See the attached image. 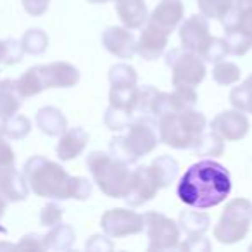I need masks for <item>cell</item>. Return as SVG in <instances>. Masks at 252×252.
Wrapping results in <instances>:
<instances>
[{
  "mask_svg": "<svg viewBox=\"0 0 252 252\" xmlns=\"http://www.w3.org/2000/svg\"><path fill=\"white\" fill-rule=\"evenodd\" d=\"M231 192L230 171L213 159L192 164L180 178L176 193L192 209H211L220 206Z\"/></svg>",
  "mask_w": 252,
  "mask_h": 252,
  "instance_id": "obj_1",
  "label": "cell"
},
{
  "mask_svg": "<svg viewBox=\"0 0 252 252\" xmlns=\"http://www.w3.org/2000/svg\"><path fill=\"white\" fill-rule=\"evenodd\" d=\"M23 175L30 190L43 199H73L74 176L45 156H32L23 166Z\"/></svg>",
  "mask_w": 252,
  "mask_h": 252,
  "instance_id": "obj_2",
  "label": "cell"
},
{
  "mask_svg": "<svg viewBox=\"0 0 252 252\" xmlns=\"http://www.w3.org/2000/svg\"><path fill=\"white\" fill-rule=\"evenodd\" d=\"M158 121L149 116L133 118V121L128 126V133L123 137H114L111 140V156L126 164H133L144 156L154 152L159 145Z\"/></svg>",
  "mask_w": 252,
  "mask_h": 252,
  "instance_id": "obj_3",
  "label": "cell"
},
{
  "mask_svg": "<svg viewBox=\"0 0 252 252\" xmlns=\"http://www.w3.org/2000/svg\"><path fill=\"white\" fill-rule=\"evenodd\" d=\"M207 119L195 109L169 112L158 119L159 138L171 149H193L200 135L206 131Z\"/></svg>",
  "mask_w": 252,
  "mask_h": 252,
  "instance_id": "obj_4",
  "label": "cell"
},
{
  "mask_svg": "<svg viewBox=\"0 0 252 252\" xmlns=\"http://www.w3.org/2000/svg\"><path fill=\"white\" fill-rule=\"evenodd\" d=\"M87 168L102 193L111 199H125L133 175L130 164L112 158L111 154L95 151L88 154Z\"/></svg>",
  "mask_w": 252,
  "mask_h": 252,
  "instance_id": "obj_5",
  "label": "cell"
},
{
  "mask_svg": "<svg viewBox=\"0 0 252 252\" xmlns=\"http://www.w3.org/2000/svg\"><path fill=\"white\" fill-rule=\"evenodd\" d=\"M251 223L252 202L247 199H233L226 204L214 226V238L220 244L233 245L247 237Z\"/></svg>",
  "mask_w": 252,
  "mask_h": 252,
  "instance_id": "obj_6",
  "label": "cell"
},
{
  "mask_svg": "<svg viewBox=\"0 0 252 252\" xmlns=\"http://www.w3.org/2000/svg\"><path fill=\"white\" fill-rule=\"evenodd\" d=\"M166 64L171 69L173 87H199L206 78V63L190 50L171 49L166 54Z\"/></svg>",
  "mask_w": 252,
  "mask_h": 252,
  "instance_id": "obj_7",
  "label": "cell"
},
{
  "mask_svg": "<svg viewBox=\"0 0 252 252\" xmlns=\"http://www.w3.org/2000/svg\"><path fill=\"white\" fill-rule=\"evenodd\" d=\"M144 230L149 238V251H175L182 240L178 223L154 211L144 214Z\"/></svg>",
  "mask_w": 252,
  "mask_h": 252,
  "instance_id": "obj_8",
  "label": "cell"
},
{
  "mask_svg": "<svg viewBox=\"0 0 252 252\" xmlns=\"http://www.w3.org/2000/svg\"><path fill=\"white\" fill-rule=\"evenodd\" d=\"M100 226L104 233L111 238H125L144 231V216L131 209L116 207L102 214Z\"/></svg>",
  "mask_w": 252,
  "mask_h": 252,
  "instance_id": "obj_9",
  "label": "cell"
},
{
  "mask_svg": "<svg viewBox=\"0 0 252 252\" xmlns=\"http://www.w3.org/2000/svg\"><path fill=\"white\" fill-rule=\"evenodd\" d=\"M197 92L192 87H175L173 92H158L154 105H152V118L158 121L161 116L169 112H182L195 109Z\"/></svg>",
  "mask_w": 252,
  "mask_h": 252,
  "instance_id": "obj_10",
  "label": "cell"
},
{
  "mask_svg": "<svg viewBox=\"0 0 252 252\" xmlns=\"http://www.w3.org/2000/svg\"><path fill=\"white\" fill-rule=\"evenodd\" d=\"M249 128H251V123H249L247 116L238 109L220 112L211 121V131L220 135L226 142L242 140L249 133Z\"/></svg>",
  "mask_w": 252,
  "mask_h": 252,
  "instance_id": "obj_11",
  "label": "cell"
},
{
  "mask_svg": "<svg viewBox=\"0 0 252 252\" xmlns=\"http://www.w3.org/2000/svg\"><path fill=\"white\" fill-rule=\"evenodd\" d=\"M211 36L213 35H211L209 30V21L202 14L190 16L180 26V42H182V47L185 50L197 54L199 57L202 54L204 47L211 40Z\"/></svg>",
  "mask_w": 252,
  "mask_h": 252,
  "instance_id": "obj_12",
  "label": "cell"
},
{
  "mask_svg": "<svg viewBox=\"0 0 252 252\" xmlns=\"http://www.w3.org/2000/svg\"><path fill=\"white\" fill-rule=\"evenodd\" d=\"M159 190L161 189L152 176L149 166H138L131 175V183L125 195V200L130 207L144 206L158 195Z\"/></svg>",
  "mask_w": 252,
  "mask_h": 252,
  "instance_id": "obj_13",
  "label": "cell"
},
{
  "mask_svg": "<svg viewBox=\"0 0 252 252\" xmlns=\"http://www.w3.org/2000/svg\"><path fill=\"white\" fill-rule=\"evenodd\" d=\"M102 45L118 59H131L137 54V40L126 26H109L102 33Z\"/></svg>",
  "mask_w": 252,
  "mask_h": 252,
  "instance_id": "obj_14",
  "label": "cell"
},
{
  "mask_svg": "<svg viewBox=\"0 0 252 252\" xmlns=\"http://www.w3.org/2000/svg\"><path fill=\"white\" fill-rule=\"evenodd\" d=\"M169 35L154 25H145L137 40V54L144 61H156L162 56L168 45Z\"/></svg>",
  "mask_w": 252,
  "mask_h": 252,
  "instance_id": "obj_15",
  "label": "cell"
},
{
  "mask_svg": "<svg viewBox=\"0 0 252 252\" xmlns=\"http://www.w3.org/2000/svg\"><path fill=\"white\" fill-rule=\"evenodd\" d=\"M183 14H185V7H183L182 0H161V4L156 5L152 14L149 16L147 23L158 26L159 30L169 35L182 23Z\"/></svg>",
  "mask_w": 252,
  "mask_h": 252,
  "instance_id": "obj_16",
  "label": "cell"
},
{
  "mask_svg": "<svg viewBox=\"0 0 252 252\" xmlns=\"http://www.w3.org/2000/svg\"><path fill=\"white\" fill-rule=\"evenodd\" d=\"M42 76L47 88H71L80 81V71L73 64L57 61V63L42 64Z\"/></svg>",
  "mask_w": 252,
  "mask_h": 252,
  "instance_id": "obj_17",
  "label": "cell"
},
{
  "mask_svg": "<svg viewBox=\"0 0 252 252\" xmlns=\"http://www.w3.org/2000/svg\"><path fill=\"white\" fill-rule=\"evenodd\" d=\"M28 195L30 187L23 173H19L14 166L0 171V197L7 200V204L26 200Z\"/></svg>",
  "mask_w": 252,
  "mask_h": 252,
  "instance_id": "obj_18",
  "label": "cell"
},
{
  "mask_svg": "<svg viewBox=\"0 0 252 252\" xmlns=\"http://www.w3.org/2000/svg\"><path fill=\"white\" fill-rule=\"evenodd\" d=\"M88 140H90V135L81 126L69 128V130H66L61 135L59 142H57V158L61 161H73L85 151V147L88 145Z\"/></svg>",
  "mask_w": 252,
  "mask_h": 252,
  "instance_id": "obj_19",
  "label": "cell"
},
{
  "mask_svg": "<svg viewBox=\"0 0 252 252\" xmlns=\"http://www.w3.org/2000/svg\"><path fill=\"white\" fill-rule=\"evenodd\" d=\"M116 12L121 19L123 26L128 30L144 28L149 19V11L145 0H114Z\"/></svg>",
  "mask_w": 252,
  "mask_h": 252,
  "instance_id": "obj_20",
  "label": "cell"
},
{
  "mask_svg": "<svg viewBox=\"0 0 252 252\" xmlns=\"http://www.w3.org/2000/svg\"><path fill=\"white\" fill-rule=\"evenodd\" d=\"M221 23L224 28H231L240 33L252 47V5L242 4L238 0L237 5L224 16Z\"/></svg>",
  "mask_w": 252,
  "mask_h": 252,
  "instance_id": "obj_21",
  "label": "cell"
},
{
  "mask_svg": "<svg viewBox=\"0 0 252 252\" xmlns=\"http://www.w3.org/2000/svg\"><path fill=\"white\" fill-rule=\"evenodd\" d=\"M36 126L47 137H61L67 130V119L63 111L54 105H45L36 112Z\"/></svg>",
  "mask_w": 252,
  "mask_h": 252,
  "instance_id": "obj_22",
  "label": "cell"
},
{
  "mask_svg": "<svg viewBox=\"0 0 252 252\" xmlns=\"http://www.w3.org/2000/svg\"><path fill=\"white\" fill-rule=\"evenodd\" d=\"M23 105V95L19 94L16 80H0V121L19 112Z\"/></svg>",
  "mask_w": 252,
  "mask_h": 252,
  "instance_id": "obj_23",
  "label": "cell"
},
{
  "mask_svg": "<svg viewBox=\"0 0 252 252\" xmlns=\"http://www.w3.org/2000/svg\"><path fill=\"white\" fill-rule=\"evenodd\" d=\"M149 169H151L154 180L158 182L159 189H166L178 178L180 164L171 156H159L149 164Z\"/></svg>",
  "mask_w": 252,
  "mask_h": 252,
  "instance_id": "obj_24",
  "label": "cell"
},
{
  "mask_svg": "<svg viewBox=\"0 0 252 252\" xmlns=\"http://www.w3.org/2000/svg\"><path fill=\"white\" fill-rule=\"evenodd\" d=\"M76 240V231L71 224L57 223L56 226L50 228L49 233L43 237V245L45 251H69Z\"/></svg>",
  "mask_w": 252,
  "mask_h": 252,
  "instance_id": "obj_25",
  "label": "cell"
},
{
  "mask_svg": "<svg viewBox=\"0 0 252 252\" xmlns=\"http://www.w3.org/2000/svg\"><path fill=\"white\" fill-rule=\"evenodd\" d=\"M209 214L200 213V211H183L178 220L180 230L185 231L187 237H200L209 230Z\"/></svg>",
  "mask_w": 252,
  "mask_h": 252,
  "instance_id": "obj_26",
  "label": "cell"
},
{
  "mask_svg": "<svg viewBox=\"0 0 252 252\" xmlns=\"http://www.w3.org/2000/svg\"><path fill=\"white\" fill-rule=\"evenodd\" d=\"M16 85H18V90H19V94L23 95V98L35 97V95L42 94L43 90H47L40 66H33V67H30L28 71H25V73L16 80Z\"/></svg>",
  "mask_w": 252,
  "mask_h": 252,
  "instance_id": "obj_27",
  "label": "cell"
},
{
  "mask_svg": "<svg viewBox=\"0 0 252 252\" xmlns=\"http://www.w3.org/2000/svg\"><path fill=\"white\" fill-rule=\"evenodd\" d=\"M19 42H21L23 52L30 56H42L49 49V36L40 28H30L28 32H25Z\"/></svg>",
  "mask_w": 252,
  "mask_h": 252,
  "instance_id": "obj_28",
  "label": "cell"
},
{
  "mask_svg": "<svg viewBox=\"0 0 252 252\" xmlns=\"http://www.w3.org/2000/svg\"><path fill=\"white\" fill-rule=\"evenodd\" d=\"M192 151L204 158H218V156H223L224 152V140L214 131H209V133L204 131Z\"/></svg>",
  "mask_w": 252,
  "mask_h": 252,
  "instance_id": "obj_29",
  "label": "cell"
},
{
  "mask_svg": "<svg viewBox=\"0 0 252 252\" xmlns=\"http://www.w3.org/2000/svg\"><path fill=\"white\" fill-rule=\"evenodd\" d=\"M138 87H111L109 90V105H114L118 109H125L133 114L135 102H137Z\"/></svg>",
  "mask_w": 252,
  "mask_h": 252,
  "instance_id": "obj_30",
  "label": "cell"
},
{
  "mask_svg": "<svg viewBox=\"0 0 252 252\" xmlns=\"http://www.w3.org/2000/svg\"><path fill=\"white\" fill-rule=\"evenodd\" d=\"M2 128H4V137L11 138V140H23L32 131V121L26 116L16 112L14 116L2 121Z\"/></svg>",
  "mask_w": 252,
  "mask_h": 252,
  "instance_id": "obj_31",
  "label": "cell"
},
{
  "mask_svg": "<svg viewBox=\"0 0 252 252\" xmlns=\"http://www.w3.org/2000/svg\"><path fill=\"white\" fill-rule=\"evenodd\" d=\"M238 0H197L199 11L207 19H218L223 21V18L237 5Z\"/></svg>",
  "mask_w": 252,
  "mask_h": 252,
  "instance_id": "obj_32",
  "label": "cell"
},
{
  "mask_svg": "<svg viewBox=\"0 0 252 252\" xmlns=\"http://www.w3.org/2000/svg\"><path fill=\"white\" fill-rule=\"evenodd\" d=\"M230 104L242 112H252V74L230 92Z\"/></svg>",
  "mask_w": 252,
  "mask_h": 252,
  "instance_id": "obj_33",
  "label": "cell"
},
{
  "mask_svg": "<svg viewBox=\"0 0 252 252\" xmlns=\"http://www.w3.org/2000/svg\"><path fill=\"white\" fill-rule=\"evenodd\" d=\"M137 81V71L130 64L119 63L109 69V83H111V87H135Z\"/></svg>",
  "mask_w": 252,
  "mask_h": 252,
  "instance_id": "obj_34",
  "label": "cell"
},
{
  "mask_svg": "<svg viewBox=\"0 0 252 252\" xmlns=\"http://www.w3.org/2000/svg\"><path fill=\"white\" fill-rule=\"evenodd\" d=\"M240 67L235 63H230V61H220V63L214 64L213 67V80L216 81L221 87H230V85L238 83L240 80Z\"/></svg>",
  "mask_w": 252,
  "mask_h": 252,
  "instance_id": "obj_35",
  "label": "cell"
},
{
  "mask_svg": "<svg viewBox=\"0 0 252 252\" xmlns=\"http://www.w3.org/2000/svg\"><path fill=\"white\" fill-rule=\"evenodd\" d=\"M159 90H156L152 85H145V87H138L137 102H135L133 109V118H142V116H149L152 118V105H154L156 95Z\"/></svg>",
  "mask_w": 252,
  "mask_h": 252,
  "instance_id": "obj_36",
  "label": "cell"
},
{
  "mask_svg": "<svg viewBox=\"0 0 252 252\" xmlns=\"http://www.w3.org/2000/svg\"><path fill=\"white\" fill-rule=\"evenodd\" d=\"M133 121V114L125 109H118L114 105H109L104 114V123L111 131H121L126 130L130 123Z\"/></svg>",
  "mask_w": 252,
  "mask_h": 252,
  "instance_id": "obj_37",
  "label": "cell"
},
{
  "mask_svg": "<svg viewBox=\"0 0 252 252\" xmlns=\"http://www.w3.org/2000/svg\"><path fill=\"white\" fill-rule=\"evenodd\" d=\"M228 56V47L224 38H218V36H211V40L207 42V45L204 47L200 59L207 61V63H220V61L226 59Z\"/></svg>",
  "mask_w": 252,
  "mask_h": 252,
  "instance_id": "obj_38",
  "label": "cell"
},
{
  "mask_svg": "<svg viewBox=\"0 0 252 252\" xmlns=\"http://www.w3.org/2000/svg\"><path fill=\"white\" fill-rule=\"evenodd\" d=\"M23 56V47H21V42L19 40H14V38H7L4 40V56H2V64L5 66H12V64H18L21 63Z\"/></svg>",
  "mask_w": 252,
  "mask_h": 252,
  "instance_id": "obj_39",
  "label": "cell"
},
{
  "mask_svg": "<svg viewBox=\"0 0 252 252\" xmlns=\"http://www.w3.org/2000/svg\"><path fill=\"white\" fill-rule=\"evenodd\" d=\"M63 216H64L63 207L56 202H49L42 207V211H40V223H42V226L52 228V226H56L57 223H61Z\"/></svg>",
  "mask_w": 252,
  "mask_h": 252,
  "instance_id": "obj_40",
  "label": "cell"
},
{
  "mask_svg": "<svg viewBox=\"0 0 252 252\" xmlns=\"http://www.w3.org/2000/svg\"><path fill=\"white\" fill-rule=\"evenodd\" d=\"M178 249L189 252H207L211 251V242L207 238H204V235H200V237H189L183 244L178 245Z\"/></svg>",
  "mask_w": 252,
  "mask_h": 252,
  "instance_id": "obj_41",
  "label": "cell"
},
{
  "mask_svg": "<svg viewBox=\"0 0 252 252\" xmlns=\"http://www.w3.org/2000/svg\"><path fill=\"white\" fill-rule=\"evenodd\" d=\"M14 164H16L14 149H12V145L4 137H0V169L12 168Z\"/></svg>",
  "mask_w": 252,
  "mask_h": 252,
  "instance_id": "obj_42",
  "label": "cell"
},
{
  "mask_svg": "<svg viewBox=\"0 0 252 252\" xmlns=\"http://www.w3.org/2000/svg\"><path fill=\"white\" fill-rule=\"evenodd\" d=\"M85 249L92 252H107L114 249V244L109 240L107 237H102V235H92L90 238L85 244Z\"/></svg>",
  "mask_w": 252,
  "mask_h": 252,
  "instance_id": "obj_43",
  "label": "cell"
},
{
  "mask_svg": "<svg viewBox=\"0 0 252 252\" xmlns=\"http://www.w3.org/2000/svg\"><path fill=\"white\" fill-rule=\"evenodd\" d=\"M16 249H26V251H45L43 237H40V235H36V233L25 235V237L18 242Z\"/></svg>",
  "mask_w": 252,
  "mask_h": 252,
  "instance_id": "obj_44",
  "label": "cell"
},
{
  "mask_svg": "<svg viewBox=\"0 0 252 252\" xmlns=\"http://www.w3.org/2000/svg\"><path fill=\"white\" fill-rule=\"evenodd\" d=\"M50 0H23V7L33 18H38V16L45 14L49 11Z\"/></svg>",
  "mask_w": 252,
  "mask_h": 252,
  "instance_id": "obj_45",
  "label": "cell"
},
{
  "mask_svg": "<svg viewBox=\"0 0 252 252\" xmlns=\"http://www.w3.org/2000/svg\"><path fill=\"white\" fill-rule=\"evenodd\" d=\"M5 207H7V200H5V199H2V197H0V218L4 216V213H5Z\"/></svg>",
  "mask_w": 252,
  "mask_h": 252,
  "instance_id": "obj_46",
  "label": "cell"
},
{
  "mask_svg": "<svg viewBox=\"0 0 252 252\" xmlns=\"http://www.w3.org/2000/svg\"><path fill=\"white\" fill-rule=\"evenodd\" d=\"M2 56H4V40H0V64H2Z\"/></svg>",
  "mask_w": 252,
  "mask_h": 252,
  "instance_id": "obj_47",
  "label": "cell"
},
{
  "mask_svg": "<svg viewBox=\"0 0 252 252\" xmlns=\"http://www.w3.org/2000/svg\"><path fill=\"white\" fill-rule=\"evenodd\" d=\"M90 4H105V2H111V0H88Z\"/></svg>",
  "mask_w": 252,
  "mask_h": 252,
  "instance_id": "obj_48",
  "label": "cell"
},
{
  "mask_svg": "<svg viewBox=\"0 0 252 252\" xmlns=\"http://www.w3.org/2000/svg\"><path fill=\"white\" fill-rule=\"evenodd\" d=\"M0 249H16V245H12V244H0Z\"/></svg>",
  "mask_w": 252,
  "mask_h": 252,
  "instance_id": "obj_49",
  "label": "cell"
},
{
  "mask_svg": "<svg viewBox=\"0 0 252 252\" xmlns=\"http://www.w3.org/2000/svg\"><path fill=\"white\" fill-rule=\"evenodd\" d=\"M242 4H247V5H252V0H240Z\"/></svg>",
  "mask_w": 252,
  "mask_h": 252,
  "instance_id": "obj_50",
  "label": "cell"
},
{
  "mask_svg": "<svg viewBox=\"0 0 252 252\" xmlns=\"http://www.w3.org/2000/svg\"><path fill=\"white\" fill-rule=\"evenodd\" d=\"M0 137H4V128H2V121H0Z\"/></svg>",
  "mask_w": 252,
  "mask_h": 252,
  "instance_id": "obj_51",
  "label": "cell"
},
{
  "mask_svg": "<svg viewBox=\"0 0 252 252\" xmlns=\"http://www.w3.org/2000/svg\"><path fill=\"white\" fill-rule=\"evenodd\" d=\"M249 249H251V251H252V245H251V247H249Z\"/></svg>",
  "mask_w": 252,
  "mask_h": 252,
  "instance_id": "obj_52",
  "label": "cell"
},
{
  "mask_svg": "<svg viewBox=\"0 0 252 252\" xmlns=\"http://www.w3.org/2000/svg\"><path fill=\"white\" fill-rule=\"evenodd\" d=\"M251 114H252V112H251Z\"/></svg>",
  "mask_w": 252,
  "mask_h": 252,
  "instance_id": "obj_53",
  "label": "cell"
}]
</instances>
